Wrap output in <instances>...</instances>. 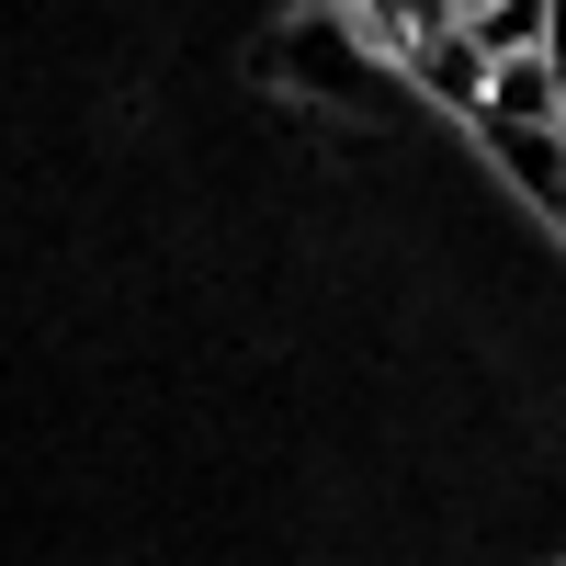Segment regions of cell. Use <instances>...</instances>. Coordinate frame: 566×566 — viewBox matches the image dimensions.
<instances>
[{"mask_svg": "<svg viewBox=\"0 0 566 566\" xmlns=\"http://www.w3.org/2000/svg\"><path fill=\"white\" fill-rule=\"evenodd\" d=\"M442 12H453V23H476V12H499V0H442Z\"/></svg>", "mask_w": 566, "mask_h": 566, "instance_id": "obj_4", "label": "cell"}, {"mask_svg": "<svg viewBox=\"0 0 566 566\" xmlns=\"http://www.w3.org/2000/svg\"><path fill=\"white\" fill-rule=\"evenodd\" d=\"M555 114H566V69H555V57H499L476 125H555Z\"/></svg>", "mask_w": 566, "mask_h": 566, "instance_id": "obj_2", "label": "cell"}, {"mask_svg": "<svg viewBox=\"0 0 566 566\" xmlns=\"http://www.w3.org/2000/svg\"><path fill=\"white\" fill-rule=\"evenodd\" d=\"M555 136H566V114H555Z\"/></svg>", "mask_w": 566, "mask_h": 566, "instance_id": "obj_5", "label": "cell"}, {"mask_svg": "<svg viewBox=\"0 0 566 566\" xmlns=\"http://www.w3.org/2000/svg\"><path fill=\"white\" fill-rule=\"evenodd\" d=\"M464 34H476L488 57H544L555 45V0H499V12H476Z\"/></svg>", "mask_w": 566, "mask_h": 566, "instance_id": "obj_3", "label": "cell"}, {"mask_svg": "<svg viewBox=\"0 0 566 566\" xmlns=\"http://www.w3.org/2000/svg\"><path fill=\"white\" fill-rule=\"evenodd\" d=\"M397 45H408V80H419V91H442L453 114H488V80H499V57H488V45L464 34L453 12H431V23H419V34H397Z\"/></svg>", "mask_w": 566, "mask_h": 566, "instance_id": "obj_1", "label": "cell"}]
</instances>
